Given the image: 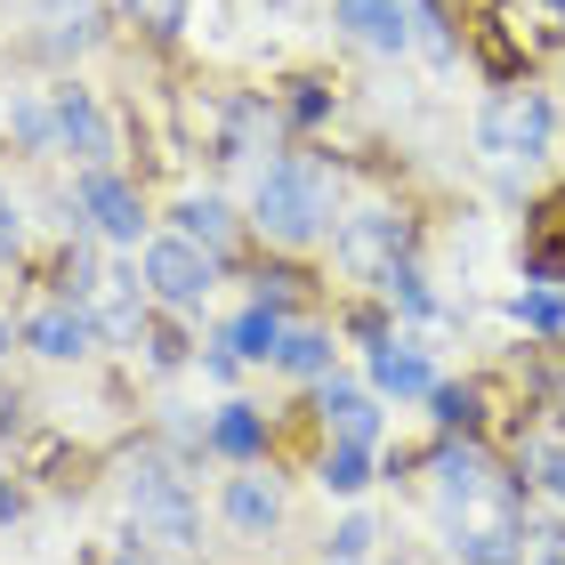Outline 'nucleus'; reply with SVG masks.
Masks as SVG:
<instances>
[{
  "mask_svg": "<svg viewBox=\"0 0 565 565\" xmlns=\"http://www.w3.org/2000/svg\"><path fill=\"white\" fill-rule=\"evenodd\" d=\"M121 493H130V518H138V533H146V542L186 550L194 533H202V509H194V493H186V477H170L162 460H138Z\"/></svg>",
  "mask_w": 565,
  "mask_h": 565,
  "instance_id": "2",
  "label": "nucleus"
},
{
  "mask_svg": "<svg viewBox=\"0 0 565 565\" xmlns=\"http://www.w3.org/2000/svg\"><path fill=\"white\" fill-rule=\"evenodd\" d=\"M73 211H82L106 243H138L146 235V211H138V186L114 170H82L73 178Z\"/></svg>",
  "mask_w": 565,
  "mask_h": 565,
  "instance_id": "6",
  "label": "nucleus"
},
{
  "mask_svg": "<svg viewBox=\"0 0 565 565\" xmlns=\"http://www.w3.org/2000/svg\"><path fill=\"white\" fill-rule=\"evenodd\" d=\"M57 146L73 153L82 170H114V121L97 114V97L89 89H57Z\"/></svg>",
  "mask_w": 565,
  "mask_h": 565,
  "instance_id": "7",
  "label": "nucleus"
},
{
  "mask_svg": "<svg viewBox=\"0 0 565 565\" xmlns=\"http://www.w3.org/2000/svg\"><path fill=\"white\" fill-rule=\"evenodd\" d=\"M316 477H323V493L355 501V493H364V484H372V445H331Z\"/></svg>",
  "mask_w": 565,
  "mask_h": 565,
  "instance_id": "20",
  "label": "nucleus"
},
{
  "mask_svg": "<svg viewBox=\"0 0 565 565\" xmlns=\"http://www.w3.org/2000/svg\"><path fill=\"white\" fill-rule=\"evenodd\" d=\"M380 291H388V299L404 307V316H420V323H436V316H445V299H436V291H428V275H420L413 259H404V267H388V275H380Z\"/></svg>",
  "mask_w": 565,
  "mask_h": 565,
  "instance_id": "21",
  "label": "nucleus"
},
{
  "mask_svg": "<svg viewBox=\"0 0 565 565\" xmlns=\"http://www.w3.org/2000/svg\"><path fill=\"white\" fill-rule=\"evenodd\" d=\"M291 114H299V121H316V114H323V82H299V97H291Z\"/></svg>",
  "mask_w": 565,
  "mask_h": 565,
  "instance_id": "28",
  "label": "nucleus"
},
{
  "mask_svg": "<svg viewBox=\"0 0 565 565\" xmlns=\"http://www.w3.org/2000/svg\"><path fill=\"white\" fill-rule=\"evenodd\" d=\"M404 243H413V226H404L396 211H355V218H340V235H331V250H340V267L348 275H388V267H404Z\"/></svg>",
  "mask_w": 565,
  "mask_h": 565,
  "instance_id": "5",
  "label": "nucleus"
},
{
  "mask_svg": "<svg viewBox=\"0 0 565 565\" xmlns=\"http://www.w3.org/2000/svg\"><path fill=\"white\" fill-rule=\"evenodd\" d=\"M518 323L542 331V340H557V331H565V291H557V282H525V291H518Z\"/></svg>",
  "mask_w": 565,
  "mask_h": 565,
  "instance_id": "23",
  "label": "nucleus"
},
{
  "mask_svg": "<svg viewBox=\"0 0 565 565\" xmlns=\"http://www.w3.org/2000/svg\"><path fill=\"white\" fill-rule=\"evenodd\" d=\"M121 9H130V24H138V33H153V41H170V33H186L194 0H121Z\"/></svg>",
  "mask_w": 565,
  "mask_h": 565,
  "instance_id": "25",
  "label": "nucleus"
},
{
  "mask_svg": "<svg viewBox=\"0 0 565 565\" xmlns=\"http://www.w3.org/2000/svg\"><path fill=\"white\" fill-rule=\"evenodd\" d=\"M0 355H9V316H0Z\"/></svg>",
  "mask_w": 565,
  "mask_h": 565,
  "instance_id": "31",
  "label": "nucleus"
},
{
  "mask_svg": "<svg viewBox=\"0 0 565 565\" xmlns=\"http://www.w3.org/2000/svg\"><path fill=\"white\" fill-rule=\"evenodd\" d=\"M267 445V420H259V404H218V420H211V452L218 460H235V469H250Z\"/></svg>",
  "mask_w": 565,
  "mask_h": 565,
  "instance_id": "17",
  "label": "nucleus"
},
{
  "mask_svg": "<svg viewBox=\"0 0 565 565\" xmlns=\"http://www.w3.org/2000/svg\"><path fill=\"white\" fill-rule=\"evenodd\" d=\"M436 428H445V436H477L484 428V396L477 388H445V380H436Z\"/></svg>",
  "mask_w": 565,
  "mask_h": 565,
  "instance_id": "22",
  "label": "nucleus"
},
{
  "mask_svg": "<svg viewBox=\"0 0 565 565\" xmlns=\"http://www.w3.org/2000/svg\"><path fill=\"white\" fill-rule=\"evenodd\" d=\"M250 218H259V235L282 243V250L316 243L323 218H331V178L316 162H267L259 194H250Z\"/></svg>",
  "mask_w": 565,
  "mask_h": 565,
  "instance_id": "1",
  "label": "nucleus"
},
{
  "mask_svg": "<svg viewBox=\"0 0 565 565\" xmlns=\"http://www.w3.org/2000/svg\"><path fill=\"white\" fill-rule=\"evenodd\" d=\"M501 484V469H493V452L477 445V436H452L445 452H436V493H445V518L452 509H469V501H484Z\"/></svg>",
  "mask_w": 565,
  "mask_h": 565,
  "instance_id": "10",
  "label": "nucleus"
},
{
  "mask_svg": "<svg viewBox=\"0 0 565 565\" xmlns=\"http://www.w3.org/2000/svg\"><path fill=\"white\" fill-rule=\"evenodd\" d=\"M518 484H542L550 501H565V445H557V436L525 445V460H518Z\"/></svg>",
  "mask_w": 565,
  "mask_h": 565,
  "instance_id": "24",
  "label": "nucleus"
},
{
  "mask_svg": "<svg viewBox=\"0 0 565 565\" xmlns=\"http://www.w3.org/2000/svg\"><path fill=\"white\" fill-rule=\"evenodd\" d=\"M138 275H146V291L162 299V307H178V316H194V307L211 299V282H218V259H211L202 243H186V235H162V243H146Z\"/></svg>",
  "mask_w": 565,
  "mask_h": 565,
  "instance_id": "4",
  "label": "nucleus"
},
{
  "mask_svg": "<svg viewBox=\"0 0 565 565\" xmlns=\"http://www.w3.org/2000/svg\"><path fill=\"white\" fill-rule=\"evenodd\" d=\"M218 518L235 533H250V542H267V533L282 525V484L267 469H235V477H226V493H218Z\"/></svg>",
  "mask_w": 565,
  "mask_h": 565,
  "instance_id": "9",
  "label": "nucleus"
},
{
  "mask_svg": "<svg viewBox=\"0 0 565 565\" xmlns=\"http://www.w3.org/2000/svg\"><path fill=\"white\" fill-rule=\"evenodd\" d=\"M178 235H186V243H202V250L218 259V250H226V235H235V211H226L218 194H186V202H178Z\"/></svg>",
  "mask_w": 565,
  "mask_h": 565,
  "instance_id": "18",
  "label": "nucleus"
},
{
  "mask_svg": "<svg viewBox=\"0 0 565 565\" xmlns=\"http://www.w3.org/2000/svg\"><path fill=\"white\" fill-rule=\"evenodd\" d=\"M372 388H380V396H436V364H428V348H420V340H388V348H372Z\"/></svg>",
  "mask_w": 565,
  "mask_h": 565,
  "instance_id": "12",
  "label": "nucleus"
},
{
  "mask_svg": "<svg viewBox=\"0 0 565 565\" xmlns=\"http://www.w3.org/2000/svg\"><path fill=\"white\" fill-rule=\"evenodd\" d=\"M106 565H162V557H153V550H146V533H130V542H121V550H114Z\"/></svg>",
  "mask_w": 565,
  "mask_h": 565,
  "instance_id": "27",
  "label": "nucleus"
},
{
  "mask_svg": "<svg viewBox=\"0 0 565 565\" xmlns=\"http://www.w3.org/2000/svg\"><path fill=\"white\" fill-rule=\"evenodd\" d=\"M331 355H340V348H331V331L291 323V340H282L275 364H282V372H299V380H331Z\"/></svg>",
  "mask_w": 565,
  "mask_h": 565,
  "instance_id": "19",
  "label": "nucleus"
},
{
  "mask_svg": "<svg viewBox=\"0 0 565 565\" xmlns=\"http://www.w3.org/2000/svg\"><path fill=\"white\" fill-rule=\"evenodd\" d=\"M17 518H24V493L9 484V469H0V525H17Z\"/></svg>",
  "mask_w": 565,
  "mask_h": 565,
  "instance_id": "29",
  "label": "nucleus"
},
{
  "mask_svg": "<svg viewBox=\"0 0 565 565\" xmlns=\"http://www.w3.org/2000/svg\"><path fill=\"white\" fill-rule=\"evenodd\" d=\"M0 130H9L17 146L49 153V146H57V89H9V97H0Z\"/></svg>",
  "mask_w": 565,
  "mask_h": 565,
  "instance_id": "14",
  "label": "nucleus"
},
{
  "mask_svg": "<svg viewBox=\"0 0 565 565\" xmlns=\"http://www.w3.org/2000/svg\"><path fill=\"white\" fill-rule=\"evenodd\" d=\"M331 17L348 24V41H364V49H380V57H404L413 49V9L404 0H331Z\"/></svg>",
  "mask_w": 565,
  "mask_h": 565,
  "instance_id": "11",
  "label": "nucleus"
},
{
  "mask_svg": "<svg viewBox=\"0 0 565 565\" xmlns=\"http://www.w3.org/2000/svg\"><path fill=\"white\" fill-rule=\"evenodd\" d=\"M550 9H565V0H550Z\"/></svg>",
  "mask_w": 565,
  "mask_h": 565,
  "instance_id": "32",
  "label": "nucleus"
},
{
  "mask_svg": "<svg viewBox=\"0 0 565 565\" xmlns=\"http://www.w3.org/2000/svg\"><path fill=\"white\" fill-rule=\"evenodd\" d=\"M24 348L49 355V364H73V355L97 348V316L82 299H57V307H41V316H24Z\"/></svg>",
  "mask_w": 565,
  "mask_h": 565,
  "instance_id": "8",
  "label": "nucleus"
},
{
  "mask_svg": "<svg viewBox=\"0 0 565 565\" xmlns=\"http://www.w3.org/2000/svg\"><path fill=\"white\" fill-rule=\"evenodd\" d=\"M0 259H17V211H9V194H0Z\"/></svg>",
  "mask_w": 565,
  "mask_h": 565,
  "instance_id": "30",
  "label": "nucleus"
},
{
  "mask_svg": "<svg viewBox=\"0 0 565 565\" xmlns=\"http://www.w3.org/2000/svg\"><path fill=\"white\" fill-rule=\"evenodd\" d=\"M282 340H291V323H282V307L250 299L235 323H226V348L243 355V364H267V355H282Z\"/></svg>",
  "mask_w": 565,
  "mask_h": 565,
  "instance_id": "16",
  "label": "nucleus"
},
{
  "mask_svg": "<svg viewBox=\"0 0 565 565\" xmlns=\"http://www.w3.org/2000/svg\"><path fill=\"white\" fill-rule=\"evenodd\" d=\"M557 138V114H550V97H533V89H501L493 106L477 114V146L493 153V162H533V153H550Z\"/></svg>",
  "mask_w": 565,
  "mask_h": 565,
  "instance_id": "3",
  "label": "nucleus"
},
{
  "mask_svg": "<svg viewBox=\"0 0 565 565\" xmlns=\"http://www.w3.org/2000/svg\"><path fill=\"white\" fill-rule=\"evenodd\" d=\"M226 162H259V153H275V106H259V97H226Z\"/></svg>",
  "mask_w": 565,
  "mask_h": 565,
  "instance_id": "15",
  "label": "nucleus"
},
{
  "mask_svg": "<svg viewBox=\"0 0 565 565\" xmlns=\"http://www.w3.org/2000/svg\"><path fill=\"white\" fill-rule=\"evenodd\" d=\"M372 542H380V533H372V518H364V509H355V518H348L340 533H331V565H355V557H372Z\"/></svg>",
  "mask_w": 565,
  "mask_h": 565,
  "instance_id": "26",
  "label": "nucleus"
},
{
  "mask_svg": "<svg viewBox=\"0 0 565 565\" xmlns=\"http://www.w3.org/2000/svg\"><path fill=\"white\" fill-rule=\"evenodd\" d=\"M323 428H331V445H380V396L323 380Z\"/></svg>",
  "mask_w": 565,
  "mask_h": 565,
  "instance_id": "13",
  "label": "nucleus"
}]
</instances>
